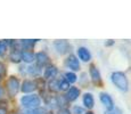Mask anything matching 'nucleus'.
Masks as SVG:
<instances>
[{"label":"nucleus","instance_id":"nucleus-1","mask_svg":"<svg viewBox=\"0 0 131 114\" xmlns=\"http://www.w3.org/2000/svg\"><path fill=\"white\" fill-rule=\"evenodd\" d=\"M112 81L120 90H128V79L122 72H114L112 74Z\"/></svg>","mask_w":131,"mask_h":114},{"label":"nucleus","instance_id":"nucleus-2","mask_svg":"<svg viewBox=\"0 0 131 114\" xmlns=\"http://www.w3.org/2000/svg\"><path fill=\"white\" fill-rule=\"evenodd\" d=\"M21 103H22V105H23L24 107L34 110V108L39 107L41 100H40V98H39V96L38 95H27V96L22 97Z\"/></svg>","mask_w":131,"mask_h":114},{"label":"nucleus","instance_id":"nucleus-3","mask_svg":"<svg viewBox=\"0 0 131 114\" xmlns=\"http://www.w3.org/2000/svg\"><path fill=\"white\" fill-rule=\"evenodd\" d=\"M7 90H8L9 96L14 97L19 90V81L15 77H10L9 80L7 81Z\"/></svg>","mask_w":131,"mask_h":114},{"label":"nucleus","instance_id":"nucleus-4","mask_svg":"<svg viewBox=\"0 0 131 114\" xmlns=\"http://www.w3.org/2000/svg\"><path fill=\"white\" fill-rule=\"evenodd\" d=\"M89 72H90V77H91V80L95 85H102V77H100V73L98 71V68L95 66L94 64L90 65L89 68Z\"/></svg>","mask_w":131,"mask_h":114},{"label":"nucleus","instance_id":"nucleus-5","mask_svg":"<svg viewBox=\"0 0 131 114\" xmlns=\"http://www.w3.org/2000/svg\"><path fill=\"white\" fill-rule=\"evenodd\" d=\"M54 45H55V48H56V50L59 53L60 55L66 54V53L69 51L70 45H69V42H67L66 40H56Z\"/></svg>","mask_w":131,"mask_h":114},{"label":"nucleus","instance_id":"nucleus-6","mask_svg":"<svg viewBox=\"0 0 131 114\" xmlns=\"http://www.w3.org/2000/svg\"><path fill=\"white\" fill-rule=\"evenodd\" d=\"M65 65H66L67 67H70L71 70H73V71H78L80 68L79 59H78L75 56H73V55H70V56L66 58V60H65Z\"/></svg>","mask_w":131,"mask_h":114},{"label":"nucleus","instance_id":"nucleus-7","mask_svg":"<svg viewBox=\"0 0 131 114\" xmlns=\"http://www.w3.org/2000/svg\"><path fill=\"white\" fill-rule=\"evenodd\" d=\"M37 89V83L34 81H31V80H25L23 83H22V88L21 90L23 92H32Z\"/></svg>","mask_w":131,"mask_h":114},{"label":"nucleus","instance_id":"nucleus-8","mask_svg":"<svg viewBox=\"0 0 131 114\" xmlns=\"http://www.w3.org/2000/svg\"><path fill=\"white\" fill-rule=\"evenodd\" d=\"M37 63H38V67L40 66H45L46 64H48V62H49V57H48V55L46 53L43 51H40L37 54Z\"/></svg>","mask_w":131,"mask_h":114},{"label":"nucleus","instance_id":"nucleus-9","mask_svg":"<svg viewBox=\"0 0 131 114\" xmlns=\"http://www.w3.org/2000/svg\"><path fill=\"white\" fill-rule=\"evenodd\" d=\"M79 95H80V90L78 89V88H75V87H72V88H70V89L67 90L65 97H66L67 100L73 102V100H75L78 97H79Z\"/></svg>","mask_w":131,"mask_h":114},{"label":"nucleus","instance_id":"nucleus-10","mask_svg":"<svg viewBox=\"0 0 131 114\" xmlns=\"http://www.w3.org/2000/svg\"><path fill=\"white\" fill-rule=\"evenodd\" d=\"M100 102H102L103 104H104L105 106L108 108V110H113V100H112V98H111V96H108L107 94H105V92H102L100 94Z\"/></svg>","mask_w":131,"mask_h":114},{"label":"nucleus","instance_id":"nucleus-11","mask_svg":"<svg viewBox=\"0 0 131 114\" xmlns=\"http://www.w3.org/2000/svg\"><path fill=\"white\" fill-rule=\"evenodd\" d=\"M78 55H79L80 59H82L83 62H89L90 58H91V55H90L89 50L84 47H80L78 49Z\"/></svg>","mask_w":131,"mask_h":114},{"label":"nucleus","instance_id":"nucleus-12","mask_svg":"<svg viewBox=\"0 0 131 114\" xmlns=\"http://www.w3.org/2000/svg\"><path fill=\"white\" fill-rule=\"evenodd\" d=\"M57 74V67L54 65H49L46 70H45V78L46 79H54Z\"/></svg>","mask_w":131,"mask_h":114},{"label":"nucleus","instance_id":"nucleus-13","mask_svg":"<svg viewBox=\"0 0 131 114\" xmlns=\"http://www.w3.org/2000/svg\"><path fill=\"white\" fill-rule=\"evenodd\" d=\"M83 104L84 106L87 108H92L94 107V97H92L91 94H85V95L83 96Z\"/></svg>","mask_w":131,"mask_h":114},{"label":"nucleus","instance_id":"nucleus-14","mask_svg":"<svg viewBox=\"0 0 131 114\" xmlns=\"http://www.w3.org/2000/svg\"><path fill=\"white\" fill-rule=\"evenodd\" d=\"M10 60L14 63H19L22 60V53L17 49L13 50L10 54Z\"/></svg>","mask_w":131,"mask_h":114},{"label":"nucleus","instance_id":"nucleus-15","mask_svg":"<svg viewBox=\"0 0 131 114\" xmlns=\"http://www.w3.org/2000/svg\"><path fill=\"white\" fill-rule=\"evenodd\" d=\"M34 59V55L31 51H23L22 53V60H24L25 63H31Z\"/></svg>","mask_w":131,"mask_h":114},{"label":"nucleus","instance_id":"nucleus-16","mask_svg":"<svg viewBox=\"0 0 131 114\" xmlns=\"http://www.w3.org/2000/svg\"><path fill=\"white\" fill-rule=\"evenodd\" d=\"M46 103H47V105L51 108H55L58 106V99H57L56 97H51V96L46 98Z\"/></svg>","mask_w":131,"mask_h":114},{"label":"nucleus","instance_id":"nucleus-17","mask_svg":"<svg viewBox=\"0 0 131 114\" xmlns=\"http://www.w3.org/2000/svg\"><path fill=\"white\" fill-rule=\"evenodd\" d=\"M58 82V88H59V91L60 90H69V87H70V83L67 82L65 79H60V80H57Z\"/></svg>","mask_w":131,"mask_h":114},{"label":"nucleus","instance_id":"nucleus-18","mask_svg":"<svg viewBox=\"0 0 131 114\" xmlns=\"http://www.w3.org/2000/svg\"><path fill=\"white\" fill-rule=\"evenodd\" d=\"M38 41V40H22V46L25 48V49H30L34 46V44Z\"/></svg>","mask_w":131,"mask_h":114},{"label":"nucleus","instance_id":"nucleus-19","mask_svg":"<svg viewBox=\"0 0 131 114\" xmlns=\"http://www.w3.org/2000/svg\"><path fill=\"white\" fill-rule=\"evenodd\" d=\"M49 89L51 91H55V92H57V91H59V88H58V82H57V80L55 79H51V81L49 82Z\"/></svg>","mask_w":131,"mask_h":114},{"label":"nucleus","instance_id":"nucleus-20","mask_svg":"<svg viewBox=\"0 0 131 114\" xmlns=\"http://www.w3.org/2000/svg\"><path fill=\"white\" fill-rule=\"evenodd\" d=\"M65 77H66V81L69 83H74L75 81H77V75L72 72H67L66 74H65Z\"/></svg>","mask_w":131,"mask_h":114},{"label":"nucleus","instance_id":"nucleus-21","mask_svg":"<svg viewBox=\"0 0 131 114\" xmlns=\"http://www.w3.org/2000/svg\"><path fill=\"white\" fill-rule=\"evenodd\" d=\"M7 50V41L6 40H1L0 41V56H4L6 54Z\"/></svg>","mask_w":131,"mask_h":114},{"label":"nucleus","instance_id":"nucleus-22","mask_svg":"<svg viewBox=\"0 0 131 114\" xmlns=\"http://www.w3.org/2000/svg\"><path fill=\"white\" fill-rule=\"evenodd\" d=\"M24 114H46V111L43 108H34V110L26 111V112H24Z\"/></svg>","mask_w":131,"mask_h":114},{"label":"nucleus","instance_id":"nucleus-23","mask_svg":"<svg viewBox=\"0 0 131 114\" xmlns=\"http://www.w3.org/2000/svg\"><path fill=\"white\" fill-rule=\"evenodd\" d=\"M39 72H40V68L38 67V66H30V67H29V73H30V74L36 75V74H38Z\"/></svg>","mask_w":131,"mask_h":114},{"label":"nucleus","instance_id":"nucleus-24","mask_svg":"<svg viewBox=\"0 0 131 114\" xmlns=\"http://www.w3.org/2000/svg\"><path fill=\"white\" fill-rule=\"evenodd\" d=\"M73 112H74V114H83L84 111L82 107H79V106H74L73 107Z\"/></svg>","mask_w":131,"mask_h":114},{"label":"nucleus","instance_id":"nucleus-25","mask_svg":"<svg viewBox=\"0 0 131 114\" xmlns=\"http://www.w3.org/2000/svg\"><path fill=\"white\" fill-rule=\"evenodd\" d=\"M105 114H122V112H121V110H119V108H113V110L108 111Z\"/></svg>","mask_w":131,"mask_h":114},{"label":"nucleus","instance_id":"nucleus-26","mask_svg":"<svg viewBox=\"0 0 131 114\" xmlns=\"http://www.w3.org/2000/svg\"><path fill=\"white\" fill-rule=\"evenodd\" d=\"M5 73H6V66H5V65L0 62V77H1V75H4Z\"/></svg>","mask_w":131,"mask_h":114},{"label":"nucleus","instance_id":"nucleus-27","mask_svg":"<svg viewBox=\"0 0 131 114\" xmlns=\"http://www.w3.org/2000/svg\"><path fill=\"white\" fill-rule=\"evenodd\" d=\"M57 114H71V113H70V111L66 110V108H62V110L58 111V113Z\"/></svg>","mask_w":131,"mask_h":114},{"label":"nucleus","instance_id":"nucleus-28","mask_svg":"<svg viewBox=\"0 0 131 114\" xmlns=\"http://www.w3.org/2000/svg\"><path fill=\"white\" fill-rule=\"evenodd\" d=\"M0 114H7V110L5 107H1V106H0Z\"/></svg>","mask_w":131,"mask_h":114},{"label":"nucleus","instance_id":"nucleus-29","mask_svg":"<svg viewBox=\"0 0 131 114\" xmlns=\"http://www.w3.org/2000/svg\"><path fill=\"white\" fill-rule=\"evenodd\" d=\"M2 94H4V90H2V88L0 87V98L2 97Z\"/></svg>","mask_w":131,"mask_h":114},{"label":"nucleus","instance_id":"nucleus-30","mask_svg":"<svg viewBox=\"0 0 131 114\" xmlns=\"http://www.w3.org/2000/svg\"><path fill=\"white\" fill-rule=\"evenodd\" d=\"M113 44V40H108V42H107V45H112Z\"/></svg>","mask_w":131,"mask_h":114},{"label":"nucleus","instance_id":"nucleus-31","mask_svg":"<svg viewBox=\"0 0 131 114\" xmlns=\"http://www.w3.org/2000/svg\"><path fill=\"white\" fill-rule=\"evenodd\" d=\"M87 114H94V113H91V112H88Z\"/></svg>","mask_w":131,"mask_h":114},{"label":"nucleus","instance_id":"nucleus-32","mask_svg":"<svg viewBox=\"0 0 131 114\" xmlns=\"http://www.w3.org/2000/svg\"><path fill=\"white\" fill-rule=\"evenodd\" d=\"M46 114H52V113H51V112H49V113H46Z\"/></svg>","mask_w":131,"mask_h":114},{"label":"nucleus","instance_id":"nucleus-33","mask_svg":"<svg viewBox=\"0 0 131 114\" xmlns=\"http://www.w3.org/2000/svg\"><path fill=\"white\" fill-rule=\"evenodd\" d=\"M0 81H1V77H0Z\"/></svg>","mask_w":131,"mask_h":114}]
</instances>
